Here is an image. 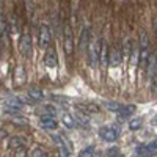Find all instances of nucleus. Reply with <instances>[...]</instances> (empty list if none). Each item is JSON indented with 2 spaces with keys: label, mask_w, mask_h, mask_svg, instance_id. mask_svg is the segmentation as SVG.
<instances>
[{
  "label": "nucleus",
  "mask_w": 157,
  "mask_h": 157,
  "mask_svg": "<svg viewBox=\"0 0 157 157\" xmlns=\"http://www.w3.org/2000/svg\"><path fill=\"white\" fill-rule=\"evenodd\" d=\"M63 50L66 54V57H71L74 54V35H72L71 25L68 22L63 27Z\"/></svg>",
  "instance_id": "1"
},
{
  "label": "nucleus",
  "mask_w": 157,
  "mask_h": 157,
  "mask_svg": "<svg viewBox=\"0 0 157 157\" xmlns=\"http://www.w3.org/2000/svg\"><path fill=\"white\" fill-rule=\"evenodd\" d=\"M102 43H104V39L98 38V39H94V41H90V44H88V54H90L88 55V61H90V64L93 68H96L98 63H99V52H101Z\"/></svg>",
  "instance_id": "2"
},
{
  "label": "nucleus",
  "mask_w": 157,
  "mask_h": 157,
  "mask_svg": "<svg viewBox=\"0 0 157 157\" xmlns=\"http://www.w3.org/2000/svg\"><path fill=\"white\" fill-rule=\"evenodd\" d=\"M50 43H52V33H50V29L47 27L46 24H41L38 29V44L41 49H49L50 47Z\"/></svg>",
  "instance_id": "3"
},
{
  "label": "nucleus",
  "mask_w": 157,
  "mask_h": 157,
  "mask_svg": "<svg viewBox=\"0 0 157 157\" xmlns=\"http://www.w3.org/2000/svg\"><path fill=\"white\" fill-rule=\"evenodd\" d=\"M19 50H21V55L25 57V58L32 55V36H30V32H24L21 35Z\"/></svg>",
  "instance_id": "4"
},
{
  "label": "nucleus",
  "mask_w": 157,
  "mask_h": 157,
  "mask_svg": "<svg viewBox=\"0 0 157 157\" xmlns=\"http://www.w3.org/2000/svg\"><path fill=\"white\" fill-rule=\"evenodd\" d=\"M99 137L105 141H115L120 137V127L116 126H104L99 129Z\"/></svg>",
  "instance_id": "5"
},
{
  "label": "nucleus",
  "mask_w": 157,
  "mask_h": 157,
  "mask_svg": "<svg viewBox=\"0 0 157 157\" xmlns=\"http://www.w3.org/2000/svg\"><path fill=\"white\" fill-rule=\"evenodd\" d=\"M155 151H157V141L155 140L146 143V145H140V146L135 148V152H137L138 157H151V155L155 154Z\"/></svg>",
  "instance_id": "6"
},
{
  "label": "nucleus",
  "mask_w": 157,
  "mask_h": 157,
  "mask_svg": "<svg viewBox=\"0 0 157 157\" xmlns=\"http://www.w3.org/2000/svg\"><path fill=\"white\" fill-rule=\"evenodd\" d=\"M121 61H123L121 49H120V47H112V49H109V55H107L109 66L116 68V66H120V64H121Z\"/></svg>",
  "instance_id": "7"
},
{
  "label": "nucleus",
  "mask_w": 157,
  "mask_h": 157,
  "mask_svg": "<svg viewBox=\"0 0 157 157\" xmlns=\"http://www.w3.org/2000/svg\"><path fill=\"white\" fill-rule=\"evenodd\" d=\"M44 64H46L47 68H50V69H54V68H57V66H58V55H57L55 47H54V49L49 47V49L46 50V55H44Z\"/></svg>",
  "instance_id": "8"
},
{
  "label": "nucleus",
  "mask_w": 157,
  "mask_h": 157,
  "mask_svg": "<svg viewBox=\"0 0 157 157\" xmlns=\"http://www.w3.org/2000/svg\"><path fill=\"white\" fill-rule=\"evenodd\" d=\"M25 143H27V138L22 137V135H13L8 138V148L10 149H17V148H22L25 146Z\"/></svg>",
  "instance_id": "9"
},
{
  "label": "nucleus",
  "mask_w": 157,
  "mask_h": 157,
  "mask_svg": "<svg viewBox=\"0 0 157 157\" xmlns=\"http://www.w3.org/2000/svg\"><path fill=\"white\" fill-rule=\"evenodd\" d=\"M90 27H83V30H82V35H80V39H78V50L83 52L88 49V44H90Z\"/></svg>",
  "instance_id": "10"
},
{
  "label": "nucleus",
  "mask_w": 157,
  "mask_h": 157,
  "mask_svg": "<svg viewBox=\"0 0 157 157\" xmlns=\"http://www.w3.org/2000/svg\"><path fill=\"white\" fill-rule=\"evenodd\" d=\"M8 33H10L8 22H6L5 16L0 13V41H2L3 44H8Z\"/></svg>",
  "instance_id": "11"
},
{
  "label": "nucleus",
  "mask_w": 157,
  "mask_h": 157,
  "mask_svg": "<svg viewBox=\"0 0 157 157\" xmlns=\"http://www.w3.org/2000/svg\"><path fill=\"white\" fill-rule=\"evenodd\" d=\"M25 83V69L22 64H17L14 68V86H22Z\"/></svg>",
  "instance_id": "12"
},
{
  "label": "nucleus",
  "mask_w": 157,
  "mask_h": 157,
  "mask_svg": "<svg viewBox=\"0 0 157 157\" xmlns=\"http://www.w3.org/2000/svg\"><path fill=\"white\" fill-rule=\"evenodd\" d=\"M149 58H151V50H149V47L140 49V57H138V64H140V68L146 69V68H148V63H149Z\"/></svg>",
  "instance_id": "13"
},
{
  "label": "nucleus",
  "mask_w": 157,
  "mask_h": 157,
  "mask_svg": "<svg viewBox=\"0 0 157 157\" xmlns=\"http://www.w3.org/2000/svg\"><path fill=\"white\" fill-rule=\"evenodd\" d=\"M27 94H29V98H30L33 102H38V101H41V99L44 98L43 90H41V88H38V86H30Z\"/></svg>",
  "instance_id": "14"
},
{
  "label": "nucleus",
  "mask_w": 157,
  "mask_h": 157,
  "mask_svg": "<svg viewBox=\"0 0 157 157\" xmlns=\"http://www.w3.org/2000/svg\"><path fill=\"white\" fill-rule=\"evenodd\" d=\"M39 124H41V127L44 129H57V121L54 120L52 116H41V120H39Z\"/></svg>",
  "instance_id": "15"
},
{
  "label": "nucleus",
  "mask_w": 157,
  "mask_h": 157,
  "mask_svg": "<svg viewBox=\"0 0 157 157\" xmlns=\"http://www.w3.org/2000/svg\"><path fill=\"white\" fill-rule=\"evenodd\" d=\"M132 54V43H130V38H124L123 39V50H121V55L123 57H130Z\"/></svg>",
  "instance_id": "16"
},
{
  "label": "nucleus",
  "mask_w": 157,
  "mask_h": 157,
  "mask_svg": "<svg viewBox=\"0 0 157 157\" xmlns=\"http://www.w3.org/2000/svg\"><path fill=\"white\" fill-rule=\"evenodd\" d=\"M135 110H137V107L135 105H121L120 107V110H118V115L120 116H129V115H132V113H135Z\"/></svg>",
  "instance_id": "17"
},
{
  "label": "nucleus",
  "mask_w": 157,
  "mask_h": 157,
  "mask_svg": "<svg viewBox=\"0 0 157 157\" xmlns=\"http://www.w3.org/2000/svg\"><path fill=\"white\" fill-rule=\"evenodd\" d=\"M61 121H63V124L66 126L68 129H72L74 126H75V120L69 115V113H63V116H61Z\"/></svg>",
  "instance_id": "18"
},
{
  "label": "nucleus",
  "mask_w": 157,
  "mask_h": 157,
  "mask_svg": "<svg viewBox=\"0 0 157 157\" xmlns=\"http://www.w3.org/2000/svg\"><path fill=\"white\" fill-rule=\"evenodd\" d=\"M141 126H143L141 118H132V120H129V130H138Z\"/></svg>",
  "instance_id": "19"
},
{
  "label": "nucleus",
  "mask_w": 157,
  "mask_h": 157,
  "mask_svg": "<svg viewBox=\"0 0 157 157\" xmlns=\"http://www.w3.org/2000/svg\"><path fill=\"white\" fill-rule=\"evenodd\" d=\"M107 55H109V49H107L105 41H104V44L101 46V52H99V58H101V63H102V64L107 63Z\"/></svg>",
  "instance_id": "20"
},
{
  "label": "nucleus",
  "mask_w": 157,
  "mask_h": 157,
  "mask_svg": "<svg viewBox=\"0 0 157 157\" xmlns=\"http://www.w3.org/2000/svg\"><path fill=\"white\" fill-rule=\"evenodd\" d=\"M75 120L78 121V124H82V126H90V118H88V115H83V113H80L78 112L77 115H75Z\"/></svg>",
  "instance_id": "21"
},
{
  "label": "nucleus",
  "mask_w": 157,
  "mask_h": 157,
  "mask_svg": "<svg viewBox=\"0 0 157 157\" xmlns=\"http://www.w3.org/2000/svg\"><path fill=\"white\" fill-rule=\"evenodd\" d=\"M8 29H10L13 33H19V32H21V27H19V22H17L16 16H11V25L8 24Z\"/></svg>",
  "instance_id": "22"
},
{
  "label": "nucleus",
  "mask_w": 157,
  "mask_h": 157,
  "mask_svg": "<svg viewBox=\"0 0 157 157\" xmlns=\"http://www.w3.org/2000/svg\"><path fill=\"white\" fill-rule=\"evenodd\" d=\"M27 148L25 146H22V148H17V149H14L13 151V157H27Z\"/></svg>",
  "instance_id": "23"
},
{
  "label": "nucleus",
  "mask_w": 157,
  "mask_h": 157,
  "mask_svg": "<svg viewBox=\"0 0 157 157\" xmlns=\"http://www.w3.org/2000/svg\"><path fill=\"white\" fill-rule=\"evenodd\" d=\"M148 35H146V32H141L140 33V49H145V47H148Z\"/></svg>",
  "instance_id": "24"
},
{
  "label": "nucleus",
  "mask_w": 157,
  "mask_h": 157,
  "mask_svg": "<svg viewBox=\"0 0 157 157\" xmlns=\"http://www.w3.org/2000/svg\"><path fill=\"white\" fill-rule=\"evenodd\" d=\"M58 155L60 157H71V149H66V146H58Z\"/></svg>",
  "instance_id": "25"
},
{
  "label": "nucleus",
  "mask_w": 157,
  "mask_h": 157,
  "mask_svg": "<svg viewBox=\"0 0 157 157\" xmlns=\"http://www.w3.org/2000/svg\"><path fill=\"white\" fill-rule=\"evenodd\" d=\"M93 152H94V146H88L86 149H83L78 157H93Z\"/></svg>",
  "instance_id": "26"
},
{
  "label": "nucleus",
  "mask_w": 157,
  "mask_h": 157,
  "mask_svg": "<svg viewBox=\"0 0 157 157\" xmlns=\"http://www.w3.org/2000/svg\"><path fill=\"white\" fill-rule=\"evenodd\" d=\"M105 107H107L109 110L118 113V110H120V107H121V104H116V102H105Z\"/></svg>",
  "instance_id": "27"
},
{
  "label": "nucleus",
  "mask_w": 157,
  "mask_h": 157,
  "mask_svg": "<svg viewBox=\"0 0 157 157\" xmlns=\"http://www.w3.org/2000/svg\"><path fill=\"white\" fill-rule=\"evenodd\" d=\"M32 157H47V152L43 148H36V149H33Z\"/></svg>",
  "instance_id": "28"
},
{
  "label": "nucleus",
  "mask_w": 157,
  "mask_h": 157,
  "mask_svg": "<svg viewBox=\"0 0 157 157\" xmlns=\"http://www.w3.org/2000/svg\"><path fill=\"white\" fill-rule=\"evenodd\" d=\"M44 112L47 113V116H52V118H54L55 113H57V109H55L54 105H46V107H44Z\"/></svg>",
  "instance_id": "29"
},
{
  "label": "nucleus",
  "mask_w": 157,
  "mask_h": 157,
  "mask_svg": "<svg viewBox=\"0 0 157 157\" xmlns=\"http://www.w3.org/2000/svg\"><path fill=\"white\" fill-rule=\"evenodd\" d=\"M52 140H54V141L57 143V145H58V146H61V145H63V143H64V141H63V138H61L60 135H52Z\"/></svg>",
  "instance_id": "30"
},
{
  "label": "nucleus",
  "mask_w": 157,
  "mask_h": 157,
  "mask_svg": "<svg viewBox=\"0 0 157 157\" xmlns=\"http://www.w3.org/2000/svg\"><path fill=\"white\" fill-rule=\"evenodd\" d=\"M52 101H57V102H68L66 98H61V96H52Z\"/></svg>",
  "instance_id": "31"
},
{
  "label": "nucleus",
  "mask_w": 157,
  "mask_h": 157,
  "mask_svg": "<svg viewBox=\"0 0 157 157\" xmlns=\"http://www.w3.org/2000/svg\"><path fill=\"white\" fill-rule=\"evenodd\" d=\"M3 138H6V130L5 129H0V141H2Z\"/></svg>",
  "instance_id": "32"
},
{
  "label": "nucleus",
  "mask_w": 157,
  "mask_h": 157,
  "mask_svg": "<svg viewBox=\"0 0 157 157\" xmlns=\"http://www.w3.org/2000/svg\"><path fill=\"white\" fill-rule=\"evenodd\" d=\"M107 154H109V157H112V154H118V149L116 148H112V149H109Z\"/></svg>",
  "instance_id": "33"
},
{
  "label": "nucleus",
  "mask_w": 157,
  "mask_h": 157,
  "mask_svg": "<svg viewBox=\"0 0 157 157\" xmlns=\"http://www.w3.org/2000/svg\"><path fill=\"white\" fill-rule=\"evenodd\" d=\"M113 157H124L123 154H118V155H113Z\"/></svg>",
  "instance_id": "34"
},
{
  "label": "nucleus",
  "mask_w": 157,
  "mask_h": 157,
  "mask_svg": "<svg viewBox=\"0 0 157 157\" xmlns=\"http://www.w3.org/2000/svg\"><path fill=\"white\" fill-rule=\"evenodd\" d=\"M0 55H2V47H0Z\"/></svg>",
  "instance_id": "35"
}]
</instances>
